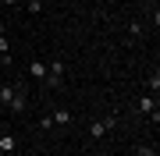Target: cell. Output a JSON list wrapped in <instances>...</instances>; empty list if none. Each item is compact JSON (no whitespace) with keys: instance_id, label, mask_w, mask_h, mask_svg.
Here are the masks:
<instances>
[{"instance_id":"cell-1","label":"cell","mask_w":160,"mask_h":156,"mask_svg":"<svg viewBox=\"0 0 160 156\" xmlns=\"http://www.w3.org/2000/svg\"><path fill=\"white\" fill-rule=\"evenodd\" d=\"M0 106H11L14 114H22V110H25V89L4 82V85H0Z\"/></svg>"},{"instance_id":"cell-2","label":"cell","mask_w":160,"mask_h":156,"mask_svg":"<svg viewBox=\"0 0 160 156\" xmlns=\"http://www.w3.org/2000/svg\"><path fill=\"white\" fill-rule=\"evenodd\" d=\"M61 82H64V60H50V64H46V85L57 89Z\"/></svg>"},{"instance_id":"cell-3","label":"cell","mask_w":160,"mask_h":156,"mask_svg":"<svg viewBox=\"0 0 160 156\" xmlns=\"http://www.w3.org/2000/svg\"><path fill=\"white\" fill-rule=\"evenodd\" d=\"M110 128H118V114L103 117V121H92V128H89V135H92V139H103V135H107Z\"/></svg>"},{"instance_id":"cell-4","label":"cell","mask_w":160,"mask_h":156,"mask_svg":"<svg viewBox=\"0 0 160 156\" xmlns=\"http://www.w3.org/2000/svg\"><path fill=\"white\" fill-rule=\"evenodd\" d=\"M29 75L39 78V82H46V64L43 60H29Z\"/></svg>"},{"instance_id":"cell-5","label":"cell","mask_w":160,"mask_h":156,"mask_svg":"<svg viewBox=\"0 0 160 156\" xmlns=\"http://www.w3.org/2000/svg\"><path fill=\"white\" fill-rule=\"evenodd\" d=\"M135 110H139V114H157V103H153V96H142Z\"/></svg>"},{"instance_id":"cell-6","label":"cell","mask_w":160,"mask_h":156,"mask_svg":"<svg viewBox=\"0 0 160 156\" xmlns=\"http://www.w3.org/2000/svg\"><path fill=\"white\" fill-rule=\"evenodd\" d=\"M50 121H53V124H71V114H68V110H53Z\"/></svg>"},{"instance_id":"cell-7","label":"cell","mask_w":160,"mask_h":156,"mask_svg":"<svg viewBox=\"0 0 160 156\" xmlns=\"http://www.w3.org/2000/svg\"><path fill=\"white\" fill-rule=\"evenodd\" d=\"M14 135H4V139H0V153H14Z\"/></svg>"},{"instance_id":"cell-8","label":"cell","mask_w":160,"mask_h":156,"mask_svg":"<svg viewBox=\"0 0 160 156\" xmlns=\"http://www.w3.org/2000/svg\"><path fill=\"white\" fill-rule=\"evenodd\" d=\"M25 11H29V14H39L43 11V0H25Z\"/></svg>"},{"instance_id":"cell-9","label":"cell","mask_w":160,"mask_h":156,"mask_svg":"<svg viewBox=\"0 0 160 156\" xmlns=\"http://www.w3.org/2000/svg\"><path fill=\"white\" fill-rule=\"evenodd\" d=\"M135 156H157V145H135Z\"/></svg>"},{"instance_id":"cell-10","label":"cell","mask_w":160,"mask_h":156,"mask_svg":"<svg viewBox=\"0 0 160 156\" xmlns=\"http://www.w3.org/2000/svg\"><path fill=\"white\" fill-rule=\"evenodd\" d=\"M128 35H132V39H139V35H142V25L132 21V25H128Z\"/></svg>"},{"instance_id":"cell-11","label":"cell","mask_w":160,"mask_h":156,"mask_svg":"<svg viewBox=\"0 0 160 156\" xmlns=\"http://www.w3.org/2000/svg\"><path fill=\"white\" fill-rule=\"evenodd\" d=\"M0 4H4V7H18L22 0H0Z\"/></svg>"},{"instance_id":"cell-12","label":"cell","mask_w":160,"mask_h":156,"mask_svg":"<svg viewBox=\"0 0 160 156\" xmlns=\"http://www.w3.org/2000/svg\"><path fill=\"white\" fill-rule=\"evenodd\" d=\"M0 35H4V21H0Z\"/></svg>"},{"instance_id":"cell-13","label":"cell","mask_w":160,"mask_h":156,"mask_svg":"<svg viewBox=\"0 0 160 156\" xmlns=\"http://www.w3.org/2000/svg\"><path fill=\"white\" fill-rule=\"evenodd\" d=\"M0 14H4V4H0Z\"/></svg>"},{"instance_id":"cell-14","label":"cell","mask_w":160,"mask_h":156,"mask_svg":"<svg viewBox=\"0 0 160 156\" xmlns=\"http://www.w3.org/2000/svg\"><path fill=\"white\" fill-rule=\"evenodd\" d=\"M0 156H11V153H0Z\"/></svg>"},{"instance_id":"cell-15","label":"cell","mask_w":160,"mask_h":156,"mask_svg":"<svg viewBox=\"0 0 160 156\" xmlns=\"http://www.w3.org/2000/svg\"><path fill=\"white\" fill-rule=\"evenodd\" d=\"M96 156H107V153H96Z\"/></svg>"}]
</instances>
